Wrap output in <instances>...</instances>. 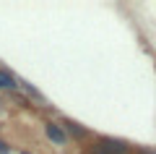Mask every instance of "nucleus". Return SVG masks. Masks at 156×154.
Wrapping results in <instances>:
<instances>
[{
    "label": "nucleus",
    "instance_id": "obj_1",
    "mask_svg": "<svg viewBox=\"0 0 156 154\" xmlns=\"http://www.w3.org/2000/svg\"><path fill=\"white\" fill-rule=\"evenodd\" d=\"M91 154H128V144L120 141V138H101Z\"/></svg>",
    "mask_w": 156,
    "mask_h": 154
},
{
    "label": "nucleus",
    "instance_id": "obj_2",
    "mask_svg": "<svg viewBox=\"0 0 156 154\" xmlns=\"http://www.w3.org/2000/svg\"><path fill=\"white\" fill-rule=\"evenodd\" d=\"M44 133H47V138H50L52 144H57V146H65L68 144V131L60 126V123H44Z\"/></svg>",
    "mask_w": 156,
    "mask_h": 154
},
{
    "label": "nucleus",
    "instance_id": "obj_3",
    "mask_svg": "<svg viewBox=\"0 0 156 154\" xmlns=\"http://www.w3.org/2000/svg\"><path fill=\"white\" fill-rule=\"evenodd\" d=\"M62 128L68 131V136H76V138H86V136H89L86 128H81L78 123H73V120H65V123H62Z\"/></svg>",
    "mask_w": 156,
    "mask_h": 154
},
{
    "label": "nucleus",
    "instance_id": "obj_4",
    "mask_svg": "<svg viewBox=\"0 0 156 154\" xmlns=\"http://www.w3.org/2000/svg\"><path fill=\"white\" fill-rule=\"evenodd\" d=\"M0 89H16V78L8 71H0Z\"/></svg>",
    "mask_w": 156,
    "mask_h": 154
},
{
    "label": "nucleus",
    "instance_id": "obj_5",
    "mask_svg": "<svg viewBox=\"0 0 156 154\" xmlns=\"http://www.w3.org/2000/svg\"><path fill=\"white\" fill-rule=\"evenodd\" d=\"M138 154H156V152H138Z\"/></svg>",
    "mask_w": 156,
    "mask_h": 154
}]
</instances>
